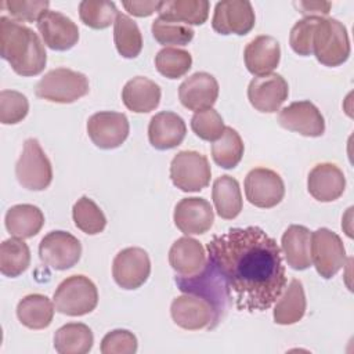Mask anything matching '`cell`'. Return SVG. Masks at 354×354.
<instances>
[{
  "instance_id": "obj_21",
  "label": "cell",
  "mask_w": 354,
  "mask_h": 354,
  "mask_svg": "<svg viewBox=\"0 0 354 354\" xmlns=\"http://www.w3.org/2000/svg\"><path fill=\"white\" fill-rule=\"evenodd\" d=\"M307 188L314 199L319 202H332L343 195L346 178L336 165L319 163L308 173Z\"/></svg>"
},
{
  "instance_id": "obj_17",
  "label": "cell",
  "mask_w": 354,
  "mask_h": 354,
  "mask_svg": "<svg viewBox=\"0 0 354 354\" xmlns=\"http://www.w3.org/2000/svg\"><path fill=\"white\" fill-rule=\"evenodd\" d=\"M278 123L306 137H321L325 131L324 116L310 101H296L285 106L278 115Z\"/></svg>"
},
{
  "instance_id": "obj_25",
  "label": "cell",
  "mask_w": 354,
  "mask_h": 354,
  "mask_svg": "<svg viewBox=\"0 0 354 354\" xmlns=\"http://www.w3.org/2000/svg\"><path fill=\"white\" fill-rule=\"evenodd\" d=\"M122 101L131 112H151L159 105L160 87L145 76H136L124 84L122 90Z\"/></svg>"
},
{
  "instance_id": "obj_44",
  "label": "cell",
  "mask_w": 354,
  "mask_h": 354,
  "mask_svg": "<svg viewBox=\"0 0 354 354\" xmlns=\"http://www.w3.org/2000/svg\"><path fill=\"white\" fill-rule=\"evenodd\" d=\"M137 351V337L126 329L108 332L101 340L102 354H134Z\"/></svg>"
},
{
  "instance_id": "obj_42",
  "label": "cell",
  "mask_w": 354,
  "mask_h": 354,
  "mask_svg": "<svg viewBox=\"0 0 354 354\" xmlns=\"http://www.w3.org/2000/svg\"><path fill=\"white\" fill-rule=\"evenodd\" d=\"M317 22L318 18L304 17L293 25L289 35V44L296 54L301 57L313 54V36Z\"/></svg>"
},
{
  "instance_id": "obj_3",
  "label": "cell",
  "mask_w": 354,
  "mask_h": 354,
  "mask_svg": "<svg viewBox=\"0 0 354 354\" xmlns=\"http://www.w3.org/2000/svg\"><path fill=\"white\" fill-rule=\"evenodd\" d=\"M346 26L335 18H318L313 36V54L325 66H339L350 57Z\"/></svg>"
},
{
  "instance_id": "obj_33",
  "label": "cell",
  "mask_w": 354,
  "mask_h": 354,
  "mask_svg": "<svg viewBox=\"0 0 354 354\" xmlns=\"http://www.w3.org/2000/svg\"><path fill=\"white\" fill-rule=\"evenodd\" d=\"M113 40L118 53L124 58H136L142 50V36L137 24L122 12L113 22Z\"/></svg>"
},
{
  "instance_id": "obj_7",
  "label": "cell",
  "mask_w": 354,
  "mask_h": 354,
  "mask_svg": "<svg viewBox=\"0 0 354 354\" xmlns=\"http://www.w3.org/2000/svg\"><path fill=\"white\" fill-rule=\"evenodd\" d=\"M18 183L29 191H43L53 180V169L48 158L36 138H28L15 165Z\"/></svg>"
},
{
  "instance_id": "obj_29",
  "label": "cell",
  "mask_w": 354,
  "mask_h": 354,
  "mask_svg": "<svg viewBox=\"0 0 354 354\" xmlns=\"http://www.w3.org/2000/svg\"><path fill=\"white\" fill-rule=\"evenodd\" d=\"M274 304L272 317L277 324L292 325L299 322L306 313L303 283L299 279H292Z\"/></svg>"
},
{
  "instance_id": "obj_9",
  "label": "cell",
  "mask_w": 354,
  "mask_h": 354,
  "mask_svg": "<svg viewBox=\"0 0 354 354\" xmlns=\"http://www.w3.org/2000/svg\"><path fill=\"white\" fill-rule=\"evenodd\" d=\"M311 264H314L317 272L329 279L336 275L346 264V249L340 236L328 230L318 228L311 234Z\"/></svg>"
},
{
  "instance_id": "obj_31",
  "label": "cell",
  "mask_w": 354,
  "mask_h": 354,
  "mask_svg": "<svg viewBox=\"0 0 354 354\" xmlns=\"http://www.w3.org/2000/svg\"><path fill=\"white\" fill-rule=\"evenodd\" d=\"M212 198L217 214L224 220L235 218L242 210L239 184L231 176H221L213 183Z\"/></svg>"
},
{
  "instance_id": "obj_45",
  "label": "cell",
  "mask_w": 354,
  "mask_h": 354,
  "mask_svg": "<svg viewBox=\"0 0 354 354\" xmlns=\"http://www.w3.org/2000/svg\"><path fill=\"white\" fill-rule=\"evenodd\" d=\"M293 6L304 15L322 18L329 14L332 4L329 1H295Z\"/></svg>"
},
{
  "instance_id": "obj_28",
  "label": "cell",
  "mask_w": 354,
  "mask_h": 354,
  "mask_svg": "<svg viewBox=\"0 0 354 354\" xmlns=\"http://www.w3.org/2000/svg\"><path fill=\"white\" fill-rule=\"evenodd\" d=\"M43 225L44 214L37 206L29 203L15 205L6 213V228L15 238H32L40 232Z\"/></svg>"
},
{
  "instance_id": "obj_40",
  "label": "cell",
  "mask_w": 354,
  "mask_h": 354,
  "mask_svg": "<svg viewBox=\"0 0 354 354\" xmlns=\"http://www.w3.org/2000/svg\"><path fill=\"white\" fill-rule=\"evenodd\" d=\"M192 131L205 141H216L221 137L225 126L223 118L213 108L198 111L191 119Z\"/></svg>"
},
{
  "instance_id": "obj_39",
  "label": "cell",
  "mask_w": 354,
  "mask_h": 354,
  "mask_svg": "<svg viewBox=\"0 0 354 354\" xmlns=\"http://www.w3.org/2000/svg\"><path fill=\"white\" fill-rule=\"evenodd\" d=\"M152 36L162 46H185L194 39V30L191 26L171 22L163 18H156L151 26Z\"/></svg>"
},
{
  "instance_id": "obj_23",
  "label": "cell",
  "mask_w": 354,
  "mask_h": 354,
  "mask_svg": "<svg viewBox=\"0 0 354 354\" xmlns=\"http://www.w3.org/2000/svg\"><path fill=\"white\" fill-rule=\"evenodd\" d=\"M187 126L181 116L174 112L163 111L151 118L148 138L153 148L159 151L171 149L185 138Z\"/></svg>"
},
{
  "instance_id": "obj_14",
  "label": "cell",
  "mask_w": 354,
  "mask_h": 354,
  "mask_svg": "<svg viewBox=\"0 0 354 354\" xmlns=\"http://www.w3.org/2000/svg\"><path fill=\"white\" fill-rule=\"evenodd\" d=\"M254 24L253 7L246 0H223L214 7L212 26L220 35L243 36L254 28Z\"/></svg>"
},
{
  "instance_id": "obj_5",
  "label": "cell",
  "mask_w": 354,
  "mask_h": 354,
  "mask_svg": "<svg viewBox=\"0 0 354 354\" xmlns=\"http://www.w3.org/2000/svg\"><path fill=\"white\" fill-rule=\"evenodd\" d=\"M35 93L39 98L50 102L71 104L88 93V79L80 72L57 68L37 82Z\"/></svg>"
},
{
  "instance_id": "obj_27",
  "label": "cell",
  "mask_w": 354,
  "mask_h": 354,
  "mask_svg": "<svg viewBox=\"0 0 354 354\" xmlns=\"http://www.w3.org/2000/svg\"><path fill=\"white\" fill-rule=\"evenodd\" d=\"M207 0H165L160 1L159 18L184 25H203L209 17Z\"/></svg>"
},
{
  "instance_id": "obj_38",
  "label": "cell",
  "mask_w": 354,
  "mask_h": 354,
  "mask_svg": "<svg viewBox=\"0 0 354 354\" xmlns=\"http://www.w3.org/2000/svg\"><path fill=\"white\" fill-rule=\"evenodd\" d=\"M118 14L113 1L83 0L79 4V17L82 22L93 29H105L111 26Z\"/></svg>"
},
{
  "instance_id": "obj_22",
  "label": "cell",
  "mask_w": 354,
  "mask_h": 354,
  "mask_svg": "<svg viewBox=\"0 0 354 354\" xmlns=\"http://www.w3.org/2000/svg\"><path fill=\"white\" fill-rule=\"evenodd\" d=\"M243 59L252 75L263 76L271 73L281 59V47L278 40L266 35L254 37L245 47Z\"/></svg>"
},
{
  "instance_id": "obj_35",
  "label": "cell",
  "mask_w": 354,
  "mask_h": 354,
  "mask_svg": "<svg viewBox=\"0 0 354 354\" xmlns=\"http://www.w3.org/2000/svg\"><path fill=\"white\" fill-rule=\"evenodd\" d=\"M243 141L236 130L225 126L221 137L212 144V158L223 169H234L243 156Z\"/></svg>"
},
{
  "instance_id": "obj_6",
  "label": "cell",
  "mask_w": 354,
  "mask_h": 354,
  "mask_svg": "<svg viewBox=\"0 0 354 354\" xmlns=\"http://www.w3.org/2000/svg\"><path fill=\"white\" fill-rule=\"evenodd\" d=\"M174 282L177 283L181 292L198 295L206 299L214 310L216 322L218 325V322L224 318L228 310L230 299L218 274L216 272L213 266L209 263V260L203 267V270L196 275H192V277L176 275Z\"/></svg>"
},
{
  "instance_id": "obj_11",
  "label": "cell",
  "mask_w": 354,
  "mask_h": 354,
  "mask_svg": "<svg viewBox=\"0 0 354 354\" xmlns=\"http://www.w3.org/2000/svg\"><path fill=\"white\" fill-rule=\"evenodd\" d=\"M82 254V245L76 236L66 231L48 232L39 245L40 260L58 271L73 267Z\"/></svg>"
},
{
  "instance_id": "obj_4",
  "label": "cell",
  "mask_w": 354,
  "mask_h": 354,
  "mask_svg": "<svg viewBox=\"0 0 354 354\" xmlns=\"http://www.w3.org/2000/svg\"><path fill=\"white\" fill-rule=\"evenodd\" d=\"M55 311L80 317L91 313L98 303V292L91 279L84 275H71L64 279L54 292Z\"/></svg>"
},
{
  "instance_id": "obj_1",
  "label": "cell",
  "mask_w": 354,
  "mask_h": 354,
  "mask_svg": "<svg viewBox=\"0 0 354 354\" xmlns=\"http://www.w3.org/2000/svg\"><path fill=\"white\" fill-rule=\"evenodd\" d=\"M207 260L238 310L266 311L286 288L277 241L259 227L230 228L207 243Z\"/></svg>"
},
{
  "instance_id": "obj_30",
  "label": "cell",
  "mask_w": 354,
  "mask_h": 354,
  "mask_svg": "<svg viewBox=\"0 0 354 354\" xmlns=\"http://www.w3.org/2000/svg\"><path fill=\"white\" fill-rule=\"evenodd\" d=\"M54 303L39 293L25 296L17 306V317L19 322L29 329L47 328L54 317Z\"/></svg>"
},
{
  "instance_id": "obj_26",
  "label": "cell",
  "mask_w": 354,
  "mask_h": 354,
  "mask_svg": "<svg viewBox=\"0 0 354 354\" xmlns=\"http://www.w3.org/2000/svg\"><path fill=\"white\" fill-rule=\"evenodd\" d=\"M311 232L304 225H289L282 235L281 249L290 268L303 271L311 266Z\"/></svg>"
},
{
  "instance_id": "obj_32",
  "label": "cell",
  "mask_w": 354,
  "mask_h": 354,
  "mask_svg": "<svg viewBox=\"0 0 354 354\" xmlns=\"http://www.w3.org/2000/svg\"><path fill=\"white\" fill-rule=\"evenodd\" d=\"M94 336L86 324L71 322L54 335V348L59 354H86L91 350Z\"/></svg>"
},
{
  "instance_id": "obj_10",
  "label": "cell",
  "mask_w": 354,
  "mask_h": 354,
  "mask_svg": "<svg viewBox=\"0 0 354 354\" xmlns=\"http://www.w3.org/2000/svg\"><path fill=\"white\" fill-rule=\"evenodd\" d=\"M170 314L174 324L187 330L213 329L217 326L212 304L198 295L184 293L176 297L171 301Z\"/></svg>"
},
{
  "instance_id": "obj_19",
  "label": "cell",
  "mask_w": 354,
  "mask_h": 354,
  "mask_svg": "<svg viewBox=\"0 0 354 354\" xmlns=\"http://www.w3.org/2000/svg\"><path fill=\"white\" fill-rule=\"evenodd\" d=\"M37 29L44 44L55 51H66L79 40L77 25L58 11H47L37 21Z\"/></svg>"
},
{
  "instance_id": "obj_46",
  "label": "cell",
  "mask_w": 354,
  "mask_h": 354,
  "mask_svg": "<svg viewBox=\"0 0 354 354\" xmlns=\"http://www.w3.org/2000/svg\"><path fill=\"white\" fill-rule=\"evenodd\" d=\"M126 11H129L134 17H149L155 11H158L160 1L153 0H131L122 3Z\"/></svg>"
},
{
  "instance_id": "obj_15",
  "label": "cell",
  "mask_w": 354,
  "mask_h": 354,
  "mask_svg": "<svg viewBox=\"0 0 354 354\" xmlns=\"http://www.w3.org/2000/svg\"><path fill=\"white\" fill-rule=\"evenodd\" d=\"M130 131L129 120L124 113L102 111L91 115L87 122V133L94 145L101 149L120 147Z\"/></svg>"
},
{
  "instance_id": "obj_37",
  "label": "cell",
  "mask_w": 354,
  "mask_h": 354,
  "mask_svg": "<svg viewBox=\"0 0 354 354\" xmlns=\"http://www.w3.org/2000/svg\"><path fill=\"white\" fill-rule=\"evenodd\" d=\"M192 65V57L188 51L177 47H165L155 55V66L158 72L167 79H178L184 76Z\"/></svg>"
},
{
  "instance_id": "obj_16",
  "label": "cell",
  "mask_w": 354,
  "mask_h": 354,
  "mask_svg": "<svg viewBox=\"0 0 354 354\" xmlns=\"http://www.w3.org/2000/svg\"><path fill=\"white\" fill-rule=\"evenodd\" d=\"M289 87L286 80L278 73L256 76L248 87V98L252 106L260 112H277L288 100Z\"/></svg>"
},
{
  "instance_id": "obj_12",
  "label": "cell",
  "mask_w": 354,
  "mask_h": 354,
  "mask_svg": "<svg viewBox=\"0 0 354 354\" xmlns=\"http://www.w3.org/2000/svg\"><path fill=\"white\" fill-rule=\"evenodd\" d=\"M151 274V260L141 248H126L120 250L112 263V277L115 282L127 290L144 285Z\"/></svg>"
},
{
  "instance_id": "obj_41",
  "label": "cell",
  "mask_w": 354,
  "mask_h": 354,
  "mask_svg": "<svg viewBox=\"0 0 354 354\" xmlns=\"http://www.w3.org/2000/svg\"><path fill=\"white\" fill-rule=\"evenodd\" d=\"M29 112L28 98L14 90H3L0 93V122L3 124L19 123Z\"/></svg>"
},
{
  "instance_id": "obj_24",
  "label": "cell",
  "mask_w": 354,
  "mask_h": 354,
  "mask_svg": "<svg viewBox=\"0 0 354 354\" xmlns=\"http://www.w3.org/2000/svg\"><path fill=\"white\" fill-rule=\"evenodd\" d=\"M169 263L180 277H192L203 270L207 257L202 243L189 236L178 238L169 250Z\"/></svg>"
},
{
  "instance_id": "obj_34",
  "label": "cell",
  "mask_w": 354,
  "mask_h": 354,
  "mask_svg": "<svg viewBox=\"0 0 354 354\" xmlns=\"http://www.w3.org/2000/svg\"><path fill=\"white\" fill-rule=\"evenodd\" d=\"M30 263V250L19 238L6 239L0 245V271L3 275L15 278L26 271Z\"/></svg>"
},
{
  "instance_id": "obj_36",
  "label": "cell",
  "mask_w": 354,
  "mask_h": 354,
  "mask_svg": "<svg viewBox=\"0 0 354 354\" xmlns=\"http://www.w3.org/2000/svg\"><path fill=\"white\" fill-rule=\"evenodd\" d=\"M72 217L75 225L84 234L95 235L104 231L106 225V217L97 203L88 196H82L73 205Z\"/></svg>"
},
{
  "instance_id": "obj_18",
  "label": "cell",
  "mask_w": 354,
  "mask_h": 354,
  "mask_svg": "<svg viewBox=\"0 0 354 354\" xmlns=\"http://www.w3.org/2000/svg\"><path fill=\"white\" fill-rule=\"evenodd\" d=\"M174 224L185 235H201L210 230L214 214L205 198H184L174 207Z\"/></svg>"
},
{
  "instance_id": "obj_20",
  "label": "cell",
  "mask_w": 354,
  "mask_h": 354,
  "mask_svg": "<svg viewBox=\"0 0 354 354\" xmlns=\"http://www.w3.org/2000/svg\"><path fill=\"white\" fill-rule=\"evenodd\" d=\"M217 97L218 83L214 76L206 72H196L188 76L178 87L180 102L189 111L209 109Z\"/></svg>"
},
{
  "instance_id": "obj_43",
  "label": "cell",
  "mask_w": 354,
  "mask_h": 354,
  "mask_svg": "<svg viewBox=\"0 0 354 354\" xmlns=\"http://www.w3.org/2000/svg\"><path fill=\"white\" fill-rule=\"evenodd\" d=\"M47 0H7L3 7L18 22H37L48 11Z\"/></svg>"
},
{
  "instance_id": "obj_13",
  "label": "cell",
  "mask_w": 354,
  "mask_h": 354,
  "mask_svg": "<svg viewBox=\"0 0 354 354\" xmlns=\"http://www.w3.org/2000/svg\"><path fill=\"white\" fill-rule=\"evenodd\" d=\"M246 199L261 209L277 206L285 195V185L281 176L266 167H257L245 177Z\"/></svg>"
},
{
  "instance_id": "obj_2",
  "label": "cell",
  "mask_w": 354,
  "mask_h": 354,
  "mask_svg": "<svg viewBox=\"0 0 354 354\" xmlns=\"http://www.w3.org/2000/svg\"><path fill=\"white\" fill-rule=\"evenodd\" d=\"M0 54L21 76H36L46 68L47 54L39 36L25 25L0 18Z\"/></svg>"
},
{
  "instance_id": "obj_8",
  "label": "cell",
  "mask_w": 354,
  "mask_h": 354,
  "mask_svg": "<svg viewBox=\"0 0 354 354\" xmlns=\"http://www.w3.org/2000/svg\"><path fill=\"white\" fill-rule=\"evenodd\" d=\"M210 177L207 158L196 151H181L170 163V178L184 192H198L206 188Z\"/></svg>"
}]
</instances>
